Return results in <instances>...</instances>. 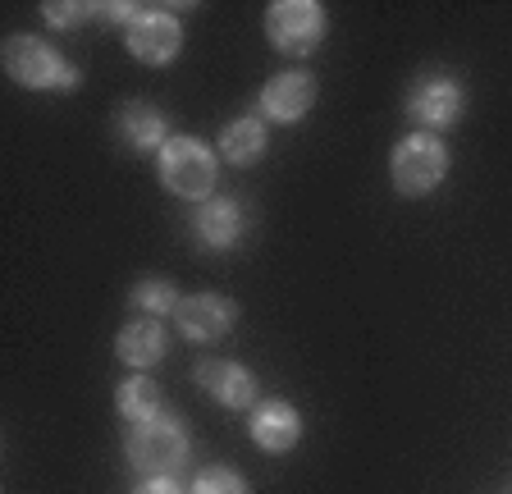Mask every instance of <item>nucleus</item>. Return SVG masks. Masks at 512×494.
<instances>
[{"mask_svg": "<svg viewBox=\"0 0 512 494\" xmlns=\"http://www.w3.org/2000/svg\"><path fill=\"white\" fill-rule=\"evenodd\" d=\"M156 174L174 197L206 202V197L215 193V179H220V151L206 147V142L192 138V133H174V138L156 151Z\"/></svg>", "mask_w": 512, "mask_h": 494, "instance_id": "f257e3e1", "label": "nucleus"}, {"mask_svg": "<svg viewBox=\"0 0 512 494\" xmlns=\"http://www.w3.org/2000/svg\"><path fill=\"white\" fill-rule=\"evenodd\" d=\"M5 74L32 92H74L78 69L37 33H14L5 42Z\"/></svg>", "mask_w": 512, "mask_h": 494, "instance_id": "f03ea898", "label": "nucleus"}, {"mask_svg": "<svg viewBox=\"0 0 512 494\" xmlns=\"http://www.w3.org/2000/svg\"><path fill=\"white\" fill-rule=\"evenodd\" d=\"M124 453L142 476H174L183 462H188V430H183L179 417L160 412V417H151V421L128 426Z\"/></svg>", "mask_w": 512, "mask_h": 494, "instance_id": "7ed1b4c3", "label": "nucleus"}, {"mask_svg": "<svg viewBox=\"0 0 512 494\" xmlns=\"http://www.w3.org/2000/svg\"><path fill=\"white\" fill-rule=\"evenodd\" d=\"M389 179L403 197H426L448 179V147L439 133H407L389 156Z\"/></svg>", "mask_w": 512, "mask_h": 494, "instance_id": "20e7f679", "label": "nucleus"}, {"mask_svg": "<svg viewBox=\"0 0 512 494\" xmlns=\"http://www.w3.org/2000/svg\"><path fill=\"white\" fill-rule=\"evenodd\" d=\"M325 5L320 0H275L266 10V37L279 55H311L325 37Z\"/></svg>", "mask_w": 512, "mask_h": 494, "instance_id": "39448f33", "label": "nucleus"}, {"mask_svg": "<svg viewBox=\"0 0 512 494\" xmlns=\"http://www.w3.org/2000/svg\"><path fill=\"white\" fill-rule=\"evenodd\" d=\"M124 42H128L133 60H142V65H151V69H165L174 55L183 51V23L174 19L170 10L138 5V14H133L124 28Z\"/></svg>", "mask_w": 512, "mask_h": 494, "instance_id": "423d86ee", "label": "nucleus"}, {"mask_svg": "<svg viewBox=\"0 0 512 494\" xmlns=\"http://www.w3.org/2000/svg\"><path fill=\"white\" fill-rule=\"evenodd\" d=\"M462 115V83L448 74H421L407 87V119L421 124V133H435L458 124Z\"/></svg>", "mask_w": 512, "mask_h": 494, "instance_id": "0eeeda50", "label": "nucleus"}, {"mask_svg": "<svg viewBox=\"0 0 512 494\" xmlns=\"http://www.w3.org/2000/svg\"><path fill=\"white\" fill-rule=\"evenodd\" d=\"M174 325H179L188 344H215L238 325V302L224 298V293H192V298L179 302Z\"/></svg>", "mask_w": 512, "mask_h": 494, "instance_id": "6e6552de", "label": "nucleus"}, {"mask_svg": "<svg viewBox=\"0 0 512 494\" xmlns=\"http://www.w3.org/2000/svg\"><path fill=\"white\" fill-rule=\"evenodd\" d=\"M316 78L307 69H284L261 87V119L266 124H298L311 106H316Z\"/></svg>", "mask_w": 512, "mask_h": 494, "instance_id": "1a4fd4ad", "label": "nucleus"}, {"mask_svg": "<svg viewBox=\"0 0 512 494\" xmlns=\"http://www.w3.org/2000/svg\"><path fill=\"white\" fill-rule=\"evenodd\" d=\"M247 435L261 453H288L302 440V412L284 398H261L247 417Z\"/></svg>", "mask_w": 512, "mask_h": 494, "instance_id": "9d476101", "label": "nucleus"}, {"mask_svg": "<svg viewBox=\"0 0 512 494\" xmlns=\"http://www.w3.org/2000/svg\"><path fill=\"white\" fill-rule=\"evenodd\" d=\"M197 385L206 389V398H215L220 408H256V376L234 357H206L197 362Z\"/></svg>", "mask_w": 512, "mask_h": 494, "instance_id": "9b49d317", "label": "nucleus"}, {"mask_svg": "<svg viewBox=\"0 0 512 494\" xmlns=\"http://www.w3.org/2000/svg\"><path fill=\"white\" fill-rule=\"evenodd\" d=\"M165 348H170V334H165V321H156V316H133L115 334V357L133 371H151L165 357Z\"/></svg>", "mask_w": 512, "mask_h": 494, "instance_id": "f8f14e48", "label": "nucleus"}, {"mask_svg": "<svg viewBox=\"0 0 512 494\" xmlns=\"http://www.w3.org/2000/svg\"><path fill=\"white\" fill-rule=\"evenodd\" d=\"M192 229H197V238H202L206 247L224 252V247H234L238 238H243L247 215L234 197H206V202H197V211H192Z\"/></svg>", "mask_w": 512, "mask_h": 494, "instance_id": "ddd939ff", "label": "nucleus"}, {"mask_svg": "<svg viewBox=\"0 0 512 494\" xmlns=\"http://www.w3.org/2000/svg\"><path fill=\"white\" fill-rule=\"evenodd\" d=\"M266 147H270V129L261 115H243L234 124H224L220 133V156L229 165H256L266 156Z\"/></svg>", "mask_w": 512, "mask_h": 494, "instance_id": "4468645a", "label": "nucleus"}, {"mask_svg": "<svg viewBox=\"0 0 512 494\" xmlns=\"http://www.w3.org/2000/svg\"><path fill=\"white\" fill-rule=\"evenodd\" d=\"M119 138H124L133 151H151V147L160 151L170 142L165 115H160L156 106H147V101H128V106L119 110Z\"/></svg>", "mask_w": 512, "mask_h": 494, "instance_id": "2eb2a0df", "label": "nucleus"}, {"mask_svg": "<svg viewBox=\"0 0 512 494\" xmlns=\"http://www.w3.org/2000/svg\"><path fill=\"white\" fill-rule=\"evenodd\" d=\"M115 408H119V417L128 421V426H138V421H151V417H160L165 412V403H160V389H156V380L151 376H128L124 385H119V394H115Z\"/></svg>", "mask_w": 512, "mask_h": 494, "instance_id": "dca6fc26", "label": "nucleus"}, {"mask_svg": "<svg viewBox=\"0 0 512 494\" xmlns=\"http://www.w3.org/2000/svg\"><path fill=\"white\" fill-rule=\"evenodd\" d=\"M179 302H183V293H179V284H170V280H142L138 289H133V307H138L142 316H156V321L179 312Z\"/></svg>", "mask_w": 512, "mask_h": 494, "instance_id": "f3484780", "label": "nucleus"}, {"mask_svg": "<svg viewBox=\"0 0 512 494\" xmlns=\"http://www.w3.org/2000/svg\"><path fill=\"white\" fill-rule=\"evenodd\" d=\"M192 494H247V481L234 472V467H206L192 481Z\"/></svg>", "mask_w": 512, "mask_h": 494, "instance_id": "a211bd4d", "label": "nucleus"}, {"mask_svg": "<svg viewBox=\"0 0 512 494\" xmlns=\"http://www.w3.org/2000/svg\"><path fill=\"white\" fill-rule=\"evenodd\" d=\"M96 10H101V5H60V0H46L42 19L51 23V28H60V33H69V28H83Z\"/></svg>", "mask_w": 512, "mask_h": 494, "instance_id": "6ab92c4d", "label": "nucleus"}, {"mask_svg": "<svg viewBox=\"0 0 512 494\" xmlns=\"http://www.w3.org/2000/svg\"><path fill=\"white\" fill-rule=\"evenodd\" d=\"M133 494H188V490L179 485V476H142Z\"/></svg>", "mask_w": 512, "mask_h": 494, "instance_id": "aec40b11", "label": "nucleus"}]
</instances>
